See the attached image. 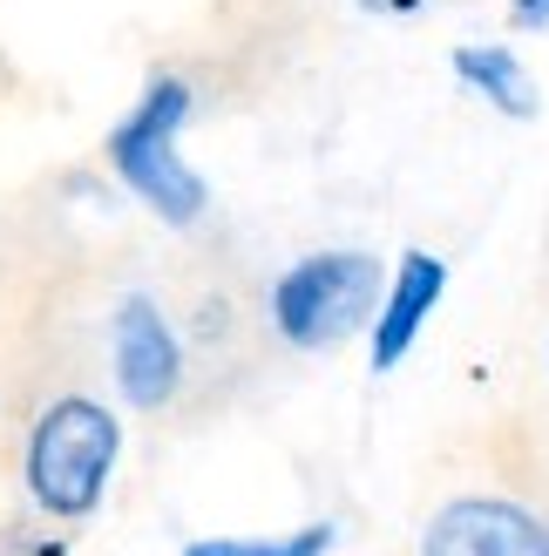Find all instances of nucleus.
<instances>
[{"label": "nucleus", "mask_w": 549, "mask_h": 556, "mask_svg": "<svg viewBox=\"0 0 549 556\" xmlns=\"http://www.w3.org/2000/svg\"><path fill=\"white\" fill-rule=\"evenodd\" d=\"M190 116H197V81L177 75V68H156L143 81V96L116 116V129L102 136L108 177L170 231H197L210 217V184L183 163Z\"/></svg>", "instance_id": "1"}, {"label": "nucleus", "mask_w": 549, "mask_h": 556, "mask_svg": "<svg viewBox=\"0 0 549 556\" xmlns=\"http://www.w3.org/2000/svg\"><path fill=\"white\" fill-rule=\"evenodd\" d=\"M123 462V421L116 407H102L95 394H62L35 414L21 448V482L27 503L48 522H89L102 509L108 482Z\"/></svg>", "instance_id": "2"}, {"label": "nucleus", "mask_w": 549, "mask_h": 556, "mask_svg": "<svg viewBox=\"0 0 549 556\" xmlns=\"http://www.w3.org/2000/svg\"><path fill=\"white\" fill-rule=\"evenodd\" d=\"M380 292H387V265H380L367 244H325V252L292 258L271 278V332L292 353H333L353 332H367L380 313Z\"/></svg>", "instance_id": "3"}, {"label": "nucleus", "mask_w": 549, "mask_h": 556, "mask_svg": "<svg viewBox=\"0 0 549 556\" xmlns=\"http://www.w3.org/2000/svg\"><path fill=\"white\" fill-rule=\"evenodd\" d=\"M108 374L136 414H163L183 394V340L150 292H123L108 313Z\"/></svg>", "instance_id": "4"}, {"label": "nucleus", "mask_w": 549, "mask_h": 556, "mask_svg": "<svg viewBox=\"0 0 549 556\" xmlns=\"http://www.w3.org/2000/svg\"><path fill=\"white\" fill-rule=\"evenodd\" d=\"M421 556H549V522L502 495H461L421 530Z\"/></svg>", "instance_id": "5"}, {"label": "nucleus", "mask_w": 549, "mask_h": 556, "mask_svg": "<svg viewBox=\"0 0 549 556\" xmlns=\"http://www.w3.org/2000/svg\"><path fill=\"white\" fill-rule=\"evenodd\" d=\"M448 299V265L421 252V244H407V252L394 258L387 271V292H380V313L367 326V359H373V374H394L407 353L421 346V332L434 319V305Z\"/></svg>", "instance_id": "6"}, {"label": "nucleus", "mask_w": 549, "mask_h": 556, "mask_svg": "<svg viewBox=\"0 0 549 556\" xmlns=\"http://www.w3.org/2000/svg\"><path fill=\"white\" fill-rule=\"evenodd\" d=\"M448 68H455V81L469 96H482L496 116H509V123H529L536 109H542V89H536V75L523 68V54H515L509 41H461V48H448Z\"/></svg>", "instance_id": "7"}, {"label": "nucleus", "mask_w": 549, "mask_h": 556, "mask_svg": "<svg viewBox=\"0 0 549 556\" xmlns=\"http://www.w3.org/2000/svg\"><path fill=\"white\" fill-rule=\"evenodd\" d=\"M340 543V522L319 516L306 530H285V536H190L183 556H325Z\"/></svg>", "instance_id": "8"}, {"label": "nucleus", "mask_w": 549, "mask_h": 556, "mask_svg": "<svg viewBox=\"0 0 549 556\" xmlns=\"http://www.w3.org/2000/svg\"><path fill=\"white\" fill-rule=\"evenodd\" d=\"M509 27H523V35H549V0H509Z\"/></svg>", "instance_id": "9"}, {"label": "nucleus", "mask_w": 549, "mask_h": 556, "mask_svg": "<svg viewBox=\"0 0 549 556\" xmlns=\"http://www.w3.org/2000/svg\"><path fill=\"white\" fill-rule=\"evenodd\" d=\"M360 14H373V21H407V14H421L427 0H353Z\"/></svg>", "instance_id": "10"}]
</instances>
